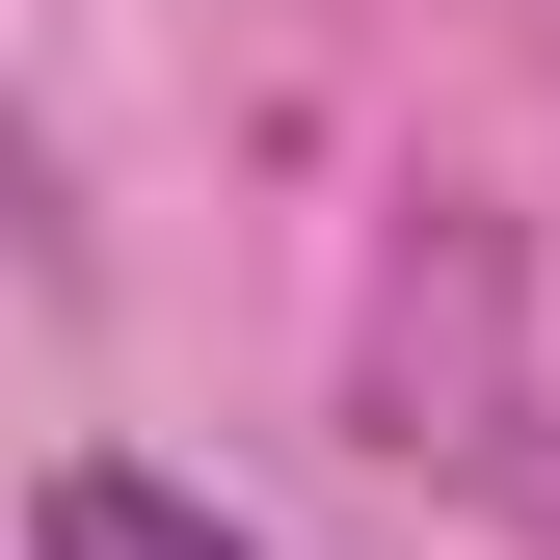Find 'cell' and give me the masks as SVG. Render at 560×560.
Wrapping results in <instances>:
<instances>
[{
    "mask_svg": "<svg viewBox=\"0 0 560 560\" xmlns=\"http://www.w3.org/2000/svg\"><path fill=\"white\" fill-rule=\"evenodd\" d=\"M27 560H241V534L187 508V480H133V454H54L27 480Z\"/></svg>",
    "mask_w": 560,
    "mask_h": 560,
    "instance_id": "1",
    "label": "cell"
}]
</instances>
